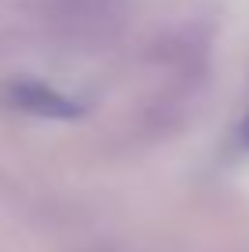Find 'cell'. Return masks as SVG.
Segmentation results:
<instances>
[{
    "label": "cell",
    "mask_w": 249,
    "mask_h": 252,
    "mask_svg": "<svg viewBox=\"0 0 249 252\" xmlns=\"http://www.w3.org/2000/svg\"><path fill=\"white\" fill-rule=\"evenodd\" d=\"M4 99L11 102L15 110H26V114H37V117H77L81 106L70 99V95L48 88V84H37V81H15L4 88Z\"/></svg>",
    "instance_id": "6da1fadb"
},
{
    "label": "cell",
    "mask_w": 249,
    "mask_h": 252,
    "mask_svg": "<svg viewBox=\"0 0 249 252\" xmlns=\"http://www.w3.org/2000/svg\"><path fill=\"white\" fill-rule=\"evenodd\" d=\"M238 139H242V146H249V110H246L242 125H238Z\"/></svg>",
    "instance_id": "7a4b0ae2"
}]
</instances>
